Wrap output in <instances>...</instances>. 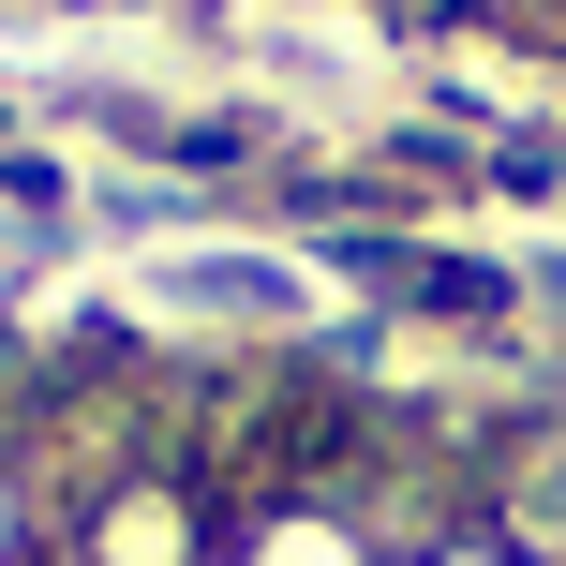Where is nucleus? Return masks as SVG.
Returning <instances> with one entry per match:
<instances>
[{
	"mask_svg": "<svg viewBox=\"0 0 566 566\" xmlns=\"http://www.w3.org/2000/svg\"><path fill=\"white\" fill-rule=\"evenodd\" d=\"M224 566H388V552H373V522H358V507H269Z\"/></svg>",
	"mask_w": 566,
	"mask_h": 566,
	"instance_id": "nucleus-2",
	"label": "nucleus"
},
{
	"mask_svg": "<svg viewBox=\"0 0 566 566\" xmlns=\"http://www.w3.org/2000/svg\"><path fill=\"white\" fill-rule=\"evenodd\" d=\"M90 566H209L195 552V492L179 478H105L90 492Z\"/></svg>",
	"mask_w": 566,
	"mask_h": 566,
	"instance_id": "nucleus-1",
	"label": "nucleus"
},
{
	"mask_svg": "<svg viewBox=\"0 0 566 566\" xmlns=\"http://www.w3.org/2000/svg\"><path fill=\"white\" fill-rule=\"evenodd\" d=\"M418 566H522L507 537H448V552H418Z\"/></svg>",
	"mask_w": 566,
	"mask_h": 566,
	"instance_id": "nucleus-4",
	"label": "nucleus"
},
{
	"mask_svg": "<svg viewBox=\"0 0 566 566\" xmlns=\"http://www.w3.org/2000/svg\"><path fill=\"white\" fill-rule=\"evenodd\" d=\"M0 566H30V492H15V462H0Z\"/></svg>",
	"mask_w": 566,
	"mask_h": 566,
	"instance_id": "nucleus-3",
	"label": "nucleus"
}]
</instances>
